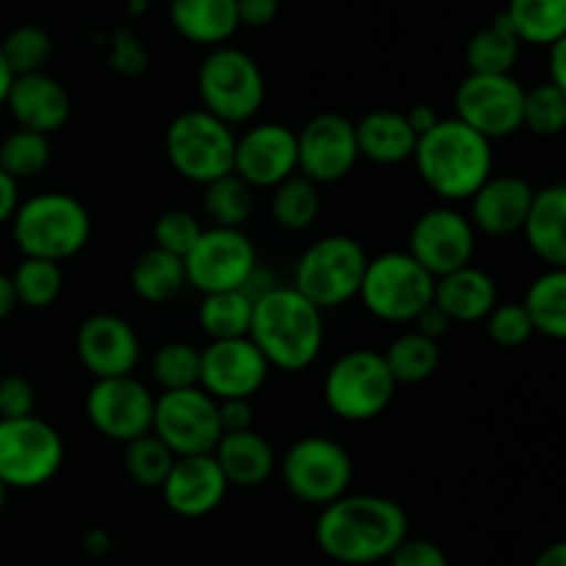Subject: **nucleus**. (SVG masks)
Instances as JSON below:
<instances>
[{
  "label": "nucleus",
  "mask_w": 566,
  "mask_h": 566,
  "mask_svg": "<svg viewBox=\"0 0 566 566\" xmlns=\"http://www.w3.org/2000/svg\"><path fill=\"white\" fill-rule=\"evenodd\" d=\"M409 536V514L385 495H343L321 509L315 545L329 562L343 566L381 564Z\"/></svg>",
  "instance_id": "1"
},
{
  "label": "nucleus",
  "mask_w": 566,
  "mask_h": 566,
  "mask_svg": "<svg viewBox=\"0 0 566 566\" xmlns=\"http://www.w3.org/2000/svg\"><path fill=\"white\" fill-rule=\"evenodd\" d=\"M412 160L426 188L446 205L470 202V197L495 175L492 142L457 116L440 119L429 133H423Z\"/></svg>",
  "instance_id": "2"
},
{
  "label": "nucleus",
  "mask_w": 566,
  "mask_h": 566,
  "mask_svg": "<svg viewBox=\"0 0 566 566\" xmlns=\"http://www.w3.org/2000/svg\"><path fill=\"white\" fill-rule=\"evenodd\" d=\"M324 310L293 285H276L254 298L249 340L260 348L271 368L296 370L310 368L324 352Z\"/></svg>",
  "instance_id": "3"
},
{
  "label": "nucleus",
  "mask_w": 566,
  "mask_h": 566,
  "mask_svg": "<svg viewBox=\"0 0 566 566\" xmlns=\"http://www.w3.org/2000/svg\"><path fill=\"white\" fill-rule=\"evenodd\" d=\"M11 238L22 258H39L61 265L86 249L92 238V216L86 205L72 193H33L17 205Z\"/></svg>",
  "instance_id": "4"
},
{
  "label": "nucleus",
  "mask_w": 566,
  "mask_h": 566,
  "mask_svg": "<svg viewBox=\"0 0 566 566\" xmlns=\"http://www.w3.org/2000/svg\"><path fill=\"white\" fill-rule=\"evenodd\" d=\"M202 111L230 127L254 119L265 103V75L258 61L241 48H213L197 72Z\"/></svg>",
  "instance_id": "5"
},
{
  "label": "nucleus",
  "mask_w": 566,
  "mask_h": 566,
  "mask_svg": "<svg viewBox=\"0 0 566 566\" xmlns=\"http://www.w3.org/2000/svg\"><path fill=\"white\" fill-rule=\"evenodd\" d=\"M235 130L202 108L177 114L164 133L171 169L188 182L208 186L235 169Z\"/></svg>",
  "instance_id": "6"
},
{
  "label": "nucleus",
  "mask_w": 566,
  "mask_h": 566,
  "mask_svg": "<svg viewBox=\"0 0 566 566\" xmlns=\"http://www.w3.org/2000/svg\"><path fill=\"white\" fill-rule=\"evenodd\" d=\"M368 260V252L357 238H318L293 265V287L318 310L343 307L359 296Z\"/></svg>",
  "instance_id": "7"
},
{
  "label": "nucleus",
  "mask_w": 566,
  "mask_h": 566,
  "mask_svg": "<svg viewBox=\"0 0 566 566\" xmlns=\"http://www.w3.org/2000/svg\"><path fill=\"white\" fill-rule=\"evenodd\" d=\"M437 280L409 252H381L368 260L359 302L385 324H415L434 302Z\"/></svg>",
  "instance_id": "8"
},
{
  "label": "nucleus",
  "mask_w": 566,
  "mask_h": 566,
  "mask_svg": "<svg viewBox=\"0 0 566 566\" xmlns=\"http://www.w3.org/2000/svg\"><path fill=\"white\" fill-rule=\"evenodd\" d=\"M396 387L385 354L374 348H354L326 370L324 401L335 418L346 423H368L390 407Z\"/></svg>",
  "instance_id": "9"
},
{
  "label": "nucleus",
  "mask_w": 566,
  "mask_h": 566,
  "mask_svg": "<svg viewBox=\"0 0 566 566\" xmlns=\"http://www.w3.org/2000/svg\"><path fill=\"white\" fill-rule=\"evenodd\" d=\"M280 473L282 484L296 501L324 509L352 492L354 459L332 437L313 434L287 448Z\"/></svg>",
  "instance_id": "10"
},
{
  "label": "nucleus",
  "mask_w": 566,
  "mask_h": 566,
  "mask_svg": "<svg viewBox=\"0 0 566 566\" xmlns=\"http://www.w3.org/2000/svg\"><path fill=\"white\" fill-rule=\"evenodd\" d=\"M64 437L48 420H0V481L6 490H39L64 468Z\"/></svg>",
  "instance_id": "11"
},
{
  "label": "nucleus",
  "mask_w": 566,
  "mask_h": 566,
  "mask_svg": "<svg viewBox=\"0 0 566 566\" xmlns=\"http://www.w3.org/2000/svg\"><path fill=\"white\" fill-rule=\"evenodd\" d=\"M153 434L180 457H205L213 453L224 437L219 420V401L202 390H171L155 396Z\"/></svg>",
  "instance_id": "12"
},
{
  "label": "nucleus",
  "mask_w": 566,
  "mask_h": 566,
  "mask_svg": "<svg viewBox=\"0 0 566 566\" xmlns=\"http://www.w3.org/2000/svg\"><path fill=\"white\" fill-rule=\"evenodd\" d=\"M182 263H186L188 285L208 296L221 291H243L258 271L260 260L252 238L243 230L208 227Z\"/></svg>",
  "instance_id": "13"
},
{
  "label": "nucleus",
  "mask_w": 566,
  "mask_h": 566,
  "mask_svg": "<svg viewBox=\"0 0 566 566\" xmlns=\"http://www.w3.org/2000/svg\"><path fill=\"white\" fill-rule=\"evenodd\" d=\"M525 86L514 75H470L453 94L457 119L486 142L512 138L523 130Z\"/></svg>",
  "instance_id": "14"
},
{
  "label": "nucleus",
  "mask_w": 566,
  "mask_h": 566,
  "mask_svg": "<svg viewBox=\"0 0 566 566\" xmlns=\"http://www.w3.org/2000/svg\"><path fill=\"white\" fill-rule=\"evenodd\" d=\"M86 418L105 440L127 446L153 431L155 396L136 376L94 379L86 392Z\"/></svg>",
  "instance_id": "15"
},
{
  "label": "nucleus",
  "mask_w": 566,
  "mask_h": 566,
  "mask_svg": "<svg viewBox=\"0 0 566 566\" xmlns=\"http://www.w3.org/2000/svg\"><path fill=\"white\" fill-rule=\"evenodd\" d=\"M475 227L470 224L468 213L453 205H437L420 213L409 230L407 252L429 271L434 280L453 274L473 263L475 254Z\"/></svg>",
  "instance_id": "16"
},
{
  "label": "nucleus",
  "mask_w": 566,
  "mask_h": 566,
  "mask_svg": "<svg viewBox=\"0 0 566 566\" xmlns=\"http://www.w3.org/2000/svg\"><path fill=\"white\" fill-rule=\"evenodd\" d=\"M296 144L298 175L313 180L315 186H332V182L346 180L359 160L354 122L335 111L313 116L296 133Z\"/></svg>",
  "instance_id": "17"
},
{
  "label": "nucleus",
  "mask_w": 566,
  "mask_h": 566,
  "mask_svg": "<svg viewBox=\"0 0 566 566\" xmlns=\"http://www.w3.org/2000/svg\"><path fill=\"white\" fill-rule=\"evenodd\" d=\"M271 365L249 337L235 340H210L199 359V387L216 401L258 396L265 387Z\"/></svg>",
  "instance_id": "18"
},
{
  "label": "nucleus",
  "mask_w": 566,
  "mask_h": 566,
  "mask_svg": "<svg viewBox=\"0 0 566 566\" xmlns=\"http://www.w3.org/2000/svg\"><path fill=\"white\" fill-rule=\"evenodd\" d=\"M235 171L241 180L258 188H276L298 175L296 130L280 122H260L243 130L235 142Z\"/></svg>",
  "instance_id": "19"
},
{
  "label": "nucleus",
  "mask_w": 566,
  "mask_h": 566,
  "mask_svg": "<svg viewBox=\"0 0 566 566\" xmlns=\"http://www.w3.org/2000/svg\"><path fill=\"white\" fill-rule=\"evenodd\" d=\"M75 354L94 379L133 376L142 357V340L122 315L94 313L77 326Z\"/></svg>",
  "instance_id": "20"
},
{
  "label": "nucleus",
  "mask_w": 566,
  "mask_h": 566,
  "mask_svg": "<svg viewBox=\"0 0 566 566\" xmlns=\"http://www.w3.org/2000/svg\"><path fill=\"white\" fill-rule=\"evenodd\" d=\"M227 484L213 453L205 457H180L171 464L169 479L160 486L166 509L182 520H199L213 514L224 503Z\"/></svg>",
  "instance_id": "21"
},
{
  "label": "nucleus",
  "mask_w": 566,
  "mask_h": 566,
  "mask_svg": "<svg viewBox=\"0 0 566 566\" xmlns=\"http://www.w3.org/2000/svg\"><path fill=\"white\" fill-rule=\"evenodd\" d=\"M536 188L520 175H492L470 197V224L486 238H509L523 232L534 205Z\"/></svg>",
  "instance_id": "22"
},
{
  "label": "nucleus",
  "mask_w": 566,
  "mask_h": 566,
  "mask_svg": "<svg viewBox=\"0 0 566 566\" xmlns=\"http://www.w3.org/2000/svg\"><path fill=\"white\" fill-rule=\"evenodd\" d=\"M6 108L17 127L50 138L70 122L72 99L64 83L55 81L48 72H33V75H20L11 81Z\"/></svg>",
  "instance_id": "23"
},
{
  "label": "nucleus",
  "mask_w": 566,
  "mask_h": 566,
  "mask_svg": "<svg viewBox=\"0 0 566 566\" xmlns=\"http://www.w3.org/2000/svg\"><path fill=\"white\" fill-rule=\"evenodd\" d=\"M213 459L219 462L227 484L238 486V490H258V486L269 484L271 475L280 468L274 446L254 429L221 437Z\"/></svg>",
  "instance_id": "24"
},
{
  "label": "nucleus",
  "mask_w": 566,
  "mask_h": 566,
  "mask_svg": "<svg viewBox=\"0 0 566 566\" xmlns=\"http://www.w3.org/2000/svg\"><path fill=\"white\" fill-rule=\"evenodd\" d=\"M434 304L451 324H479L497 304V282L479 265H464L437 280Z\"/></svg>",
  "instance_id": "25"
},
{
  "label": "nucleus",
  "mask_w": 566,
  "mask_h": 566,
  "mask_svg": "<svg viewBox=\"0 0 566 566\" xmlns=\"http://www.w3.org/2000/svg\"><path fill=\"white\" fill-rule=\"evenodd\" d=\"M523 235L547 269H566V182L536 188Z\"/></svg>",
  "instance_id": "26"
},
{
  "label": "nucleus",
  "mask_w": 566,
  "mask_h": 566,
  "mask_svg": "<svg viewBox=\"0 0 566 566\" xmlns=\"http://www.w3.org/2000/svg\"><path fill=\"white\" fill-rule=\"evenodd\" d=\"M359 158L376 166H398L412 160L418 147V133L407 122V114L392 108H376L354 122Z\"/></svg>",
  "instance_id": "27"
},
{
  "label": "nucleus",
  "mask_w": 566,
  "mask_h": 566,
  "mask_svg": "<svg viewBox=\"0 0 566 566\" xmlns=\"http://www.w3.org/2000/svg\"><path fill=\"white\" fill-rule=\"evenodd\" d=\"M169 22L186 42L224 48L241 28L235 0H171Z\"/></svg>",
  "instance_id": "28"
},
{
  "label": "nucleus",
  "mask_w": 566,
  "mask_h": 566,
  "mask_svg": "<svg viewBox=\"0 0 566 566\" xmlns=\"http://www.w3.org/2000/svg\"><path fill=\"white\" fill-rule=\"evenodd\" d=\"M520 53H523V42L501 11L490 25L470 36L464 61H468L470 75H512Z\"/></svg>",
  "instance_id": "29"
},
{
  "label": "nucleus",
  "mask_w": 566,
  "mask_h": 566,
  "mask_svg": "<svg viewBox=\"0 0 566 566\" xmlns=\"http://www.w3.org/2000/svg\"><path fill=\"white\" fill-rule=\"evenodd\" d=\"M188 285L186 263L177 254L153 247L136 258L130 269V287L142 302L166 304L182 293Z\"/></svg>",
  "instance_id": "30"
},
{
  "label": "nucleus",
  "mask_w": 566,
  "mask_h": 566,
  "mask_svg": "<svg viewBox=\"0 0 566 566\" xmlns=\"http://www.w3.org/2000/svg\"><path fill=\"white\" fill-rule=\"evenodd\" d=\"M503 17L531 48H553L566 36V0H509Z\"/></svg>",
  "instance_id": "31"
},
{
  "label": "nucleus",
  "mask_w": 566,
  "mask_h": 566,
  "mask_svg": "<svg viewBox=\"0 0 566 566\" xmlns=\"http://www.w3.org/2000/svg\"><path fill=\"white\" fill-rule=\"evenodd\" d=\"M536 335L566 343V269H545L523 298Z\"/></svg>",
  "instance_id": "32"
},
{
  "label": "nucleus",
  "mask_w": 566,
  "mask_h": 566,
  "mask_svg": "<svg viewBox=\"0 0 566 566\" xmlns=\"http://www.w3.org/2000/svg\"><path fill=\"white\" fill-rule=\"evenodd\" d=\"M254 298L247 291H221L202 296L199 304V326L210 340H235L249 337Z\"/></svg>",
  "instance_id": "33"
},
{
  "label": "nucleus",
  "mask_w": 566,
  "mask_h": 566,
  "mask_svg": "<svg viewBox=\"0 0 566 566\" xmlns=\"http://www.w3.org/2000/svg\"><path fill=\"white\" fill-rule=\"evenodd\" d=\"M385 363L396 385H420L440 368V343L420 332H403L385 348Z\"/></svg>",
  "instance_id": "34"
},
{
  "label": "nucleus",
  "mask_w": 566,
  "mask_h": 566,
  "mask_svg": "<svg viewBox=\"0 0 566 566\" xmlns=\"http://www.w3.org/2000/svg\"><path fill=\"white\" fill-rule=\"evenodd\" d=\"M321 213V191L304 175L287 177L271 188V219L287 232H302L315 224Z\"/></svg>",
  "instance_id": "35"
},
{
  "label": "nucleus",
  "mask_w": 566,
  "mask_h": 566,
  "mask_svg": "<svg viewBox=\"0 0 566 566\" xmlns=\"http://www.w3.org/2000/svg\"><path fill=\"white\" fill-rule=\"evenodd\" d=\"M202 208L205 216L213 221V227H232L241 230L254 213V188L247 180L230 171L219 180L202 186Z\"/></svg>",
  "instance_id": "36"
},
{
  "label": "nucleus",
  "mask_w": 566,
  "mask_h": 566,
  "mask_svg": "<svg viewBox=\"0 0 566 566\" xmlns=\"http://www.w3.org/2000/svg\"><path fill=\"white\" fill-rule=\"evenodd\" d=\"M9 276L17 293V304L28 310H48L50 304L59 302L61 291H64V271L50 260L22 258L14 274Z\"/></svg>",
  "instance_id": "37"
},
{
  "label": "nucleus",
  "mask_w": 566,
  "mask_h": 566,
  "mask_svg": "<svg viewBox=\"0 0 566 566\" xmlns=\"http://www.w3.org/2000/svg\"><path fill=\"white\" fill-rule=\"evenodd\" d=\"M50 155H53V147L48 136L17 127L0 142V169L17 182L31 180L48 169Z\"/></svg>",
  "instance_id": "38"
},
{
  "label": "nucleus",
  "mask_w": 566,
  "mask_h": 566,
  "mask_svg": "<svg viewBox=\"0 0 566 566\" xmlns=\"http://www.w3.org/2000/svg\"><path fill=\"white\" fill-rule=\"evenodd\" d=\"M0 53H3L11 75H33V72H44L48 61L53 59V39L42 25L25 22L6 33L0 42Z\"/></svg>",
  "instance_id": "39"
},
{
  "label": "nucleus",
  "mask_w": 566,
  "mask_h": 566,
  "mask_svg": "<svg viewBox=\"0 0 566 566\" xmlns=\"http://www.w3.org/2000/svg\"><path fill=\"white\" fill-rule=\"evenodd\" d=\"M175 459V453L149 431V434L138 437V440L127 442L122 462H125V473L133 484L142 486V490L160 492L164 481L169 479Z\"/></svg>",
  "instance_id": "40"
},
{
  "label": "nucleus",
  "mask_w": 566,
  "mask_h": 566,
  "mask_svg": "<svg viewBox=\"0 0 566 566\" xmlns=\"http://www.w3.org/2000/svg\"><path fill=\"white\" fill-rule=\"evenodd\" d=\"M199 359H202V348L191 346V343H164L153 354V363H149L155 385L164 392L199 387Z\"/></svg>",
  "instance_id": "41"
},
{
  "label": "nucleus",
  "mask_w": 566,
  "mask_h": 566,
  "mask_svg": "<svg viewBox=\"0 0 566 566\" xmlns=\"http://www.w3.org/2000/svg\"><path fill=\"white\" fill-rule=\"evenodd\" d=\"M523 130L539 138H556L566 133V94L556 83L545 81L525 88Z\"/></svg>",
  "instance_id": "42"
},
{
  "label": "nucleus",
  "mask_w": 566,
  "mask_h": 566,
  "mask_svg": "<svg viewBox=\"0 0 566 566\" xmlns=\"http://www.w3.org/2000/svg\"><path fill=\"white\" fill-rule=\"evenodd\" d=\"M202 230L205 227L199 224V219L191 213V210L171 208V210H164V213L155 219L153 238L158 249H164V252L169 254H177V258H186V254L193 249V243L199 241Z\"/></svg>",
  "instance_id": "43"
},
{
  "label": "nucleus",
  "mask_w": 566,
  "mask_h": 566,
  "mask_svg": "<svg viewBox=\"0 0 566 566\" xmlns=\"http://www.w3.org/2000/svg\"><path fill=\"white\" fill-rule=\"evenodd\" d=\"M486 335L497 346L517 348L525 346L536 332L523 302H497L495 310L486 315Z\"/></svg>",
  "instance_id": "44"
},
{
  "label": "nucleus",
  "mask_w": 566,
  "mask_h": 566,
  "mask_svg": "<svg viewBox=\"0 0 566 566\" xmlns=\"http://www.w3.org/2000/svg\"><path fill=\"white\" fill-rule=\"evenodd\" d=\"M36 412V387L20 374L0 376V420L31 418Z\"/></svg>",
  "instance_id": "45"
},
{
  "label": "nucleus",
  "mask_w": 566,
  "mask_h": 566,
  "mask_svg": "<svg viewBox=\"0 0 566 566\" xmlns=\"http://www.w3.org/2000/svg\"><path fill=\"white\" fill-rule=\"evenodd\" d=\"M111 66L122 75H142L147 70V50L144 44L133 36L130 31H119L111 36V53H108Z\"/></svg>",
  "instance_id": "46"
},
{
  "label": "nucleus",
  "mask_w": 566,
  "mask_h": 566,
  "mask_svg": "<svg viewBox=\"0 0 566 566\" xmlns=\"http://www.w3.org/2000/svg\"><path fill=\"white\" fill-rule=\"evenodd\" d=\"M387 566H451V562H448L446 551L431 539L407 536L398 551L387 558Z\"/></svg>",
  "instance_id": "47"
},
{
  "label": "nucleus",
  "mask_w": 566,
  "mask_h": 566,
  "mask_svg": "<svg viewBox=\"0 0 566 566\" xmlns=\"http://www.w3.org/2000/svg\"><path fill=\"white\" fill-rule=\"evenodd\" d=\"M219 420L224 434H235V431H249L254 423L252 401L247 398H232V401H219Z\"/></svg>",
  "instance_id": "48"
},
{
  "label": "nucleus",
  "mask_w": 566,
  "mask_h": 566,
  "mask_svg": "<svg viewBox=\"0 0 566 566\" xmlns=\"http://www.w3.org/2000/svg\"><path fill=\"white\" fill-rule=\"evenodd\" d=\"M238 20L247 28H265L280 14V0H235Z\"/></svg>",
  "instance_id": "49"
},
{
  "label": "nucleus",
  "mask_w": 566,
  "mask_h": 566,
  "mask_svg": "<svg viewBox=\"0 0 566 566\" xmlns=\"http://www.w3.org/2000/svg\"><path fill=\"white\" fill-rule=\"evenodd\" d=\"M415 326H418L415 332H420V335H426V337H431V340L440 343L442 337L448 335V329H451V318H448V315L442 313L434 302H431L429 307L418 315Z\"/></svg>",
  "instance_id": "50"
},
{
  "label": "nucleus",
  "mask_w": 566,
  "mask_h": 566,
  "mask_svg": "<svg viewBox=\"0 0 566 566\" xmlns=\"http://www.w3.org/2000/svg\"><path fill=\"white\" fill-rule=\"evenodd\" d=\"M20 205V182L11 180L3 169H0V227L11 224Z\"/></svg>",
  "instance_id": "51"
},
{
  "label": "nucleus",
  "mask_w": 566,
  "mask_h": 566,
  "mask_svg": "<svg viewBox=\"0 0 566 566\" xmlns=\"http://www.w3.org/2000/svg\"><path fill=\"white\" fill-rule=\"evenodd\" d=\"M547 72H551L547 81L556 83L566 94V36L558 39L553 48H547Z\"/></svg>",
  "instance_id": "52"
},
{
  "label": "nucleus",
  "mask_w": 566,
  "mask_h": 566,
  "mask_svg": "<svg viewBox=\"0 0 566 566\" xmlns=\"http://www.w3.org/2000/svg\"><path fill=\"white\" fill-rule=\"evenodd\" d=\"M407 122H409V125H412V130L418 133V138H420V136H423V133H429L431 127H434L437 122H440V114H437V111L431 108V105L420 103V105H412V108L407 111Z\"/></svg>",
  "instance_id": "53"
},
{
  "label": "nucleus",
  "mask_w": 566,
  "mask_h": 566,
  "mask_svg": "<svg viewBox=\"0 0 566 566\" xmlns=\"http://www.w3.org/2000/svg\"><path fill=\"white\" fill-rule=\"evenodd\" d=\"M81 545L88 556L99 558V556H108L111 547H114V539H111V534L105 528H88L86 534H83Z\"/></svg>",
  "instance_id": "54"
},
{
  "label": "nucleus",
  "mask_w": 566,
  "mask_h": 566,
  "mask_svg": "<svg viewBox=\"0 0 566 566\" xmlns=\"http://www.w3.org/2000/svg\"><path fill=\"white\" fill-rule=\"evenodd\" d=\"M17 310V293L14 285H11V276L0 271V321L9 318Z\"/></svg>",
  "instance_id": "55"
},
{
  "label": "nucleus",
  "mask_w": 566,
  "mask_h": 566,
  "mask_svg": "<svg viewBox=\"0 0 566 566\" xmlns=\"http://www.w3.org/2000/svg\"><path fill=\"white\" fill-rule=\"evenodd\" d=\"M534 566H566V539L553 542L536 556Z\"/></svg>",
  "instance_id": "56"
},
{
  "label": "nucleus",
  "mask_w": 566,
  "mask_h": 566,
  "mask_svg": "<svg viewBox=\"0 0 566 566\" xmlns=\"http://www.w3.org/2000/svg\"><path fill=\"white\" fill-rule=\"evenodd\" d=\"M11 81H14V75H11L9 64H6L3 53H0V108H6V97H9Z\"/></svg>",
  "instance_id": "57"
},
{
  "label": "nucleus",
  "mask_w": 566,
  "mask_h": 566,
  "mask_svg": "<svg viewBox=\"0 0 566 566\" xmlns=\"http://www.w3.org/2000/svg\"><path fill=\"white\" fill-rule=\"evenodd\" d=\"M147 6H149V0H127V11H130L133 17L144 14V9H147Z\"/></svg>",
  "instance_id": "58"
},
{
  "label": "nucleus",
  "mask_w": 566,
  "mask_h": 566,
  "mask_svg": "<svg viewBox=\"0 0 566 566\" xmlns=\"http://www.w3.org/2000/svg\"><path fill=\"white\" fill-rule=\"evenodd\" d=\"M6 495H9V490H6L3 481H0V514H3V509H6Z\"/></svg>",
  "instance_id": "59"
}]
</instances>
